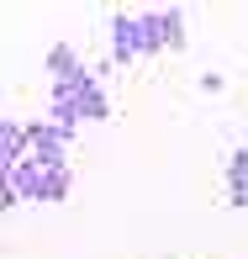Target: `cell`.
I'll list each match as a JSON object with an SVG mask.
<instances>
[{
    "mask_svg": "<svg viewBox=\"0 0 248 259\" xmlns=\"http://www.w3.org/2000/svg\"><path fill=\"white\" fill-rule=\"evenodd\" d=\"M48 74H53V85H58V79H74V74H85V64H79V53L69 48V42H58V48L48 53Z\"/></svg>",
    "mask_w": 248,
    "mask_h": 259,
    "instance_id": "cell-6",
    "label": "cell"
},
{
    "mask_svg": "<svg viewBox=\"0 0 248 259\" xmlns=\"http://www.w3.org/2000/svg\"><path fill=\"white\" fill-rule=\"evenodd\" d=\"M27 159V127L21 122H0V169H16V164Z\"/></svg>",
    "mask_w": 248,
    "mask_h": 259,
    "instance_id": "cell-4",
    "label": "cell"
},
{
    "mask_svg": "<svg viewBox=\"0 0 248 259\" xmlns=\"http://www.w3.org/2000/svg\"><path fill=\"white\" fill-rule=\"evenodd\" d=\"M69 164H42V159H21L16 169L6 175V211L21 206V201H64L69 196Z\"/></svg>",
    "mask_w": 248,
    "mask_h": 259,
    "instance_id": "cell-1",
    "label": "cell"
},
{
    "mask_svg": "<svg viewBox=\"0 0 248 259\" xmlns=\"http://www.w3.org/2000/svg\"><path fill=\"white\" fill-rule=\"evenodd\" d=\"M227 206H248V148H232L227 159Z\"/></svg>",
    "mask_w": 248,
    "mask_h": 259,
    "instance_id": "cell-5",
    "label": "cell"
},
{
    "mask_svg": "<svg viewBox=\"0 0 248 259\" xmlns=\"http://www.w3.org/2000/svg\"><path fill=\"white\" fill-rule=\"evenodd\" d=\"M169 48H185V11L169 6Z\"/></svg>",
    "mask_w": 248,
    "mask_h": 259,
    "instance_id": "cell-7",
    "label": "cell"
},
{
    "mask_svg": "<svg viewBox=\"0 0 248 259\" xmlns=\"http://www.w3.org/2000/svg\"><path fill=\"white\" fill-rule=\"evenodd\" d=\"M111 58H116V64H132V58H148V32H143V11H116V16H111Z\"/></svg>",
    "mask_w": 248,
    "mask_h": 259,
    "instance_id": "cell-2",
    "label": "cell"
},
{
    "mask_svg": "<svg viewBox=\"0 0 248 259\" xmlns=\"http://www.w3.org/2000/svg\"><path fill=\"white\" fill-rule=\"evenodd\" d=\"M79 133H64L53 122H27V154L42 159V164H69V143Z\"/></svg>",
    "mask_w": 248,
    "mask_h": 259,
    "instance_id": "cell-3",
    "label": "cell"
}]
</instances>
